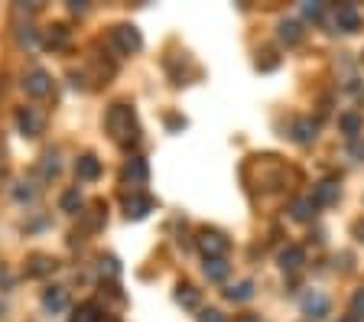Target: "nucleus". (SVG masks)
Listing matches in <instances>:
<instances>
[{
	"label": "nucleus",
	"instance_id": "obj_33",
	"mask_svg": "<svg viewBox=\"0 0 364 322\" xmlns=\"http://www.w3.org/2000/svg\"><path fill=\"white\" fill-rule=\"evenodd\" d=\"M355 237H358V241H364V218H361V221H355Z\"/></svg>",
	"mask_w": 364,
	"mask_h": 322
},
{
	"label": "nucleus",
	"instance_id": "obj_31",
	"mask_svg": "<svg viewBox=\"0 0 364 322\" xmlns=\"http://www.w3.org/2000/svg\"><path fill=\"white\" fill-rule=\"evenodd\" d=\"M198 322H224V316L218 309H205V313L198 316Z\"/></svg>",
	"mask_w": 364,
	"mask_h": 322
},
{
	"label": "nucleus",
	"instance_id": "obj_2",
	"mask_svg": "<svg viewBox=\"0 0 364 322\" xmlns=\"http://www.w3.org/2000/svg\"><path fill=\"white\" fill-rule=\"evenodd\" d=\"M111 46L121 52V56H133V52H140L143 49V36L140 29L131 27V23H117L111 29Z\"/></svg>",
	"mask_w": 364,
	"mask_h": 322
},
{
	"label": "nucleus",
	"instance_id": "obj_25",
	"mask_svg": "<svg viewBox=\"0 0 364 322\" xmlns=\"http://www.w3.org/2000/svg\"><path fill=\"white\" fill-rule=\"evenodd\" d=\"M98 270H101V277H111V280L121 277V264H117V257H114V254L101 257V261H98Z\"/></svg>",
	"mask_w": 364,
	"mask_h": 322
},
{
	"label": "nucleus",
	"instance_id": "obj_11",
	"mask_svg": "<svg viewBox=\"0 0 364 322\" xmlns=\"http://www.w3.org/2000/svg\"><path fill=\"white\" fill-rule=\"evenodd\" d=\"M43 306H46L49 313H66L68 309V290L66 286H49L46 293H43Z\"/></svg>",
	"mask_w": 364,
	"mask_h": 322
},
{
	"label": "nucleus",
	"instance_id": "obj_12",
	"mask_svg": "<svg viewBox=\"0 0 364 322\" xmlns=\"http://www.w3.org/2000/svg\"><path fill=\"white\" fill-rule=\"evenodd\" d=\"M59 267L56 257H49V254H33L27 261V277H49L52 270Z\"/></svg>",
	"mask_w": 364,
	"mask_h": 322
},
{
	"label": "nucleus",
	"instance_id": "obj_35",
	"mask_svg": "<svg viewBox=\"0 0 364 322\" xmlns=\"http://www.w3.org/2000/svg\"><path fill=\"white\" fill-rule=\"evenodd\" d=\"M241 322H267V319H261V316H241Z\"/></svg>",
	"mask_w": 364,
	"mask_h": 322
},
{
	"label": "nucleus",
	"instance_id": "obj_38",
	"mask_svg": "<svg viewBox=\"0 0 364 322\" xmlns=\"http://www.w3.org/2000/svg\"><path fill=\"white\" fill-rule=\"evenodd\" d=\"M101 322H117V319H114V316H101Z\"/></svg>",
	"mask_w": 364,
	"mask_h": 322
},
{
	"label": "nucleus",
	"instance_id": "obj_20",
	"mask_svg": "<svg viewBox=\"0 0 364 322\" xmlns=\"http://www.w3.org/2000/svg\"><path fill=\"white\" fill-rule=\"evenodd\" d=\"M13 199H17V202H36L39 199L36 180H20L17 186H13Z\"/></svg>",
	"mask_w": 364,
	"mask_h": 322
},
{
	"label": "nucleus",
	"instance_id": "obj_15",
	"mask_svg": "<svg viewBox=\"0 0 364 322\" xmlns=\"http://www.w3.org/2000/svg\"><path fill=\"white\" fill-rule=\"evenodd\" d=\"M147 176H150V166H147V160H143V156H133V160L127 163V170H124V180L133 182V186H143V182H147Z\"/></svg>",
	"mask_w": 364,
	"mask_h": 322
},
{
	"label": "nucleus",
	"instance_id": "obj_17",
	"mask_svg": "<svg viewBox=\"0 0 364 322\" xmlns=\"http://www.w3.org/2000/svg\"><path fill=\"white\" fill-rule=\"evenodd\" d=\"M176 303L186 306V309H198V303H202V293H198L192 284H179L176 290Z\"/></svg>",
	"mask_w": 364,
	"mask_h": 322
},
{
	"label": "nucleus",
	"instance_id": "obj_37",
	"mask_svg": "<svg viewBox=\"0 0 364 322\" xmlns=\"http://www.w3.org/2000/svg\"><path fill=\"white\" fill-rule=\"evenodd\" d=\"M3 173H7V163H3V160H0V176H3Z\"/></svg>",
	"mask_w": 364,
	"mask_h": 322
},
{
	"label": "nucleus",
	"instance_id": "obj_8",
	"mask_svg": "<svg viewBox=\"0 0 364 322\" xmlns=\"http://www.w3.org/2000/svg\"><path fill=\"white\" fill-rule=\"evenodd\" d=\"M335 27L342 29V33H355V29H361V13H358L355 3H342V7L335 10Z\"/></svg>",
	"mask_w": 364,
	"mask_h": 322
},
{
	"label": "nucleus",
	"instance_id": "obj_36",
	"mask_svg": "<svg viewBox=\"0 0 364 322\" xmlns=\"http://www.w3.org/2000/svg\"><path fill=\"white\" fill-rule=\"evenodd\" d=\"M342 322H364V319H358V316H345Z\"/></svg>",
	"mask_w": 364,
	"mask_h": 322
},
{
	"label": "nucleus",
	"instance_id": "obj_22",
	"mask_svg": "<svg viewBox=\"0 0 364 322\" xmlns=\"http://www.w3.org/2000/svg\"><path fill=\"white\" fill-rule=\"evenodd\" d=\"M231 274V264H228V261H224V257H215V261H205V277L208 280H224V277Z\"/></svg>",
	"mask_w": 364,
	"mask_h": 322
},
{
	"label": "nucleus",
	"instance_id": "obj_18",
	"mask_svg": "<svg viewBox=\"0 0 364 322\" xmlns=\"http://www.w3.org/2000/svg\"><path fill=\"white\" fill-rule=\"evenodd\" d=\"M68 39H72V33H68V27H62V23H56V27L46 29V46L49 49H66Z\"/></svg>",
	"mask_w": 364,
	"mask_h": 322
},
{
	"label": "nucleus",
	"instance_id": "obj_7",
	"mask_svg": "<svg viewBox=\"0 0 364 322\" xmlns=\"http://www.w3.org/2000/svg\"><path fill=\"white\" fill-rule=\"evenodd\" d=\"M299 303H303V313H306L309 319H326L328 309H332V306H328V296H322L319 290H309Z\"/></svg>",
	"mask_w": 364,
	"mask_h": 322
},
{
	"label": "nucleus",
	"instance_id": "obj_27",
	"mask_svg": "<svg viewBox=\"0 0 364 322\" xmlns=\"http://www.w3.org/2000/svg\"><path fill=\"white\" fill-rule=\"evenodd\" d=\"M78 209H82V192L68 189L66 196H62V212H78Z\"/></svg>",
	"mask_w": 364,
	"mask_h": 322
},
{
	"label": "nucleus",
	"instance_id": "obj_21",
	"mask_svg": "<svg viewBox=\"0 0 364 322\" xmlns=\"http://www.w3.org/2000/svg\"><path fill=\"white\" fill-rule=\"evenodd\" d=\"M224 296H228L231 303H247V300H254V284H251V280H241V284L228 286Z\"/></svg>",
	"mask_w": 364,
	"mask_h": 322
},
{
	"label": "nucleus",
	"instance_id": "obj_32",
	"mask_svg": "<svg viewBox=\"0 0 364 322\" xmlns=\"http://www.w3.org/2000/svg\"><path fill=\"white\" fill-rule=\"evenodd\" d=\"M68 10H72V13H85L88 3H85V0H68Z\"/></svg>",
	"mask_w": 364,
	"mask_h": 322
},
{
	"label": "nucleus",
	"instance_id": "obj_34",
	"mask_svg": "<svg viewBox=\"0 0 364 322\" xmlns=\"http://www.w3.org/2000/svg\"><path fill=\"white\" fill-rule=\"evenodd\" d=\"M351 153H355L358 160H364V143H355V147H351Z\"/></svg>",
	"mask_w": 364,
	"mask_h": 322
},
{
	"label": "nucleus",
	"instance_id": "obj_14",
	"mask_svg": "<svg viewBox=\"0 0 364 322\" xmlns=\"http://www.w3.org/2000/svg\"><path fill=\"white\" fill-rule=\"evenodd\" d=\"M303 264H306V251H303V247H296V244H290L280 254V267L286 270V274H296Z\"/></svg>",
	"mask_w": 364,
	"mask_h": 322
},
{
	"label": "nucleus",
	"instance_id": "obj_30",
	"mask_svg": "<svg viewBox=\"0 0 364 322\" xmlns=\"http://www.w3.org/2000/svg\"><path fill=\"white\" fill-rule=\"evenodd\" d=\"M20 43H23V46H36V29H33V27H20Z\"/></svg>",
	"mask_w": 364,
	"mask_h": 322
},
{
	"label": "nucleus",
	"instance_id": "obj_19",
	"mask_svg": "<svg viewBox=\"0 0 364 322\" xmlns=\"http://www.w3.org/2000/svg\"><path fill=\"white\" fill-rule=\"evenodd\" d=\"M316 202L312 199H293V205H290V215L296 218V221H312L316 218Z\"/></svg>",
	"mask_w": 364,
	"mask_h": 322
},
{
	"label": "nucleus",
	"instance_id": "obj_3",
	"mask_svg": "<svg viewBox=\"0 0 364 322\" xmlns=\"http://www.w3.org/2000/svg\"><path fill=\"white\" fill-rule=\"evenodd\" d=\"M196 244H198V251L205 254V261H215V257H224L231 251L228 235H224V231H215V228H205V231L196 237Z\"/></svg>",
	"mask_w": 364,
	"mask_h": 322
},
{
	"label": "nucleus",
	"instance_id": "obj_6",
	"mask_svg": "<svg viewBox=\"0 0 364 322\" xmlns=\"http://www.w3.org/2000/svg\"><path fill=\"white\" fill-rule=\"evenodd\" d=\"M153 205H156V202L150 199V196L133 192V196H127V199H124V215L131 218V221H140V218H147L150 212H153Z\"/></svg>",
	"mask_w": 364,
	"mask_h": 322
},
{
	"label": "nucleus",
	"instance_id": "obj_26",
	"mask_svg": "<svg viewBox=\"0 0 364 322\" xmlns=\"http://www.w3.org/2000/svg\"><path fill=\"white\" fill-rule=\"evenodd\" d=\"M39 173H43V180H56V176H59V156H56V153H46V156H43Z\"/></svg>",
	"mask_w": 364,
	"mask_h": 322
},
{
	"label": "nucleus",
	"instance_id": "obj_13",
	"mask_svg": "<svg viewBox=\"0 0 364 322\" xmlns=\"http://www.w3.org/2000/svg\"><path fill=\"white\" fill-rule=\"evenodd\" d=\"M280 39L286 43V46H299V43L306 39V29H303L299 20H283L280 23Z\"/></svg>",
	"mask_w": 364,
	"mask_h": 322
},
{
	"label": "nucleus",
	"instance_id": "obj_1",
	"mask_svg": "<svg viewBox=\"0 0 364 322\" xmlns=\"http://www.w3.org/2000/svg\"><path fill=\"white\" fill-rule=\"evenodd\" d=\"M104 127H108V133H111V140L121 143V147L137 143V133H140V127H137V114H133L131 105H111L108 108V114H104Z\"/></svg>",
	"mask_w": 364,
	"mask_h": 322
},
{
	"label": "nucleus",
	"instance_id": "obj_24",
	"mask_svg": "<svg viewBox=\"0 0 364 322\" xmlns=\"http://www.w3.org/2000/svg\"><path fill=\"white\" fill-rule=\"evenodd\" d=\"M338 124H342V131L348 133V137H358V133H361V127H364V117L361 114H342V117H338Z\"/></svg>",
	"mask_w": 364,
	"mask_h": 322
},
{
	"label": "nucleus",
	"instance_id": "obj_28",
	"mask_svg": "<svg viewBox=\"0 0 364 322\" xmlns=\"http://www.w3.org/2000/svg\"><path fill=\"white\" fill-rule=\"evenodd\" d=\"M303 17L312 20V23H319V20L326 17V3H303Z\"/></svg>",
	"mask_w": 364,
	"mask_h": 322
},
{
	"label": "nucleus",
	"instance_id": "obj_4",
	"mask_svg": "<svg viewBox=\"0 0 364 322\" xmlns=\"http://www.w3.org/2000/svg\"><path fill=\"white\" fill-rule=\"evenodd\" d=\"M46 111L36 105H27V108H20L17 111V124H20V133L23 137H39V133L46 131Z\"/></svg>",
	"mask_w": 364,
	"mask_h": 322
},
{
	"label": "nucleus",
	"instance_id": "obj_5",
	"mask_svg": "<svg viewBox=\"0 0 364 322\" xmlns=\"http://www.w3.org/2000/svg\"><path fill=\"white\" fill-rule=\"evenodd\" d=\"M23 92L29 98H49L52 95V78L46 68H27L23 72Z\"/></svg>",
	"mask_w": 364,
	"mask_h": 322
},
{
	"label": "nucleus",
	"instance_id": "obj_23",
	"mask_svg": "<svg viewBox=\"0 0 364 322\" xmlns=\"http://www.w3.org/2000/svg\"><path fill=\"white\" fill-rule=\"evenodd\" d=\"M316 131H319V127L312 121H296V124H293V140H296V143H312V140H316Z\"/></svg>",
	"mask_w": 364,
	"mask_h": 322
},
{
	"label": "nucleus",
	"instance_id": "obj_10",
	"mask_svg": "<svg viewBox=\"0 0 364 322\" xmlns=\"http://www.w3.org/2000/svg\"><path fill=\"white\" fill-rule=\"evenodd\" d=\"M338 196H342V186H338L335 180H322L316 186V192H312V202H316V205H335Z\"/></svg>",
	"mask_w": 364,
	"mask_h": 322
},
{
	"label": "nucleus",
	"instance_id": "obj_16",
	"mask_svg": "<svg viewBox=\"0 0 364 322\" xmlns=\"http://www.w3.org/2000/svg\"><path fill=\"white\" fill-rule=\"evenodd\" d=\"M101 306L98 303H82V306H75L72 316H68V322H101Z\"/></svg>",
	"mask_w": 364,
	"mask_h": 322
},
{
	"label": "nucleus",
	"instance_id": "obj_9",
	"mask_svg": "<svg viewBox=\"0 0 364 322\" xmlns=\"http://www.w3.org/2000/svg\"><path fill=\"white\" fill-rule=\"evenodd\" d=\"M75 176L85 182H94L98 176H101V160L94 156V153H85V156H78L75 160Z\"/></svg>",
	"mask_w": 364,
	"mask_h": 322
},
{
	"label": "nucleus",
	"instance_id": "obj_29",
	"mask_svg": "<svg viewBox=\"0 0 364 322\" xmlns=\"http://www.w3.org/2000/svg\"><path fill=\"white\" fill-rule=\"evenodd\" d=\"M351 316L364 319V290H358V293L351 296Z\"/></svg>",
	"mask_w": 364,
	"mask_h": 322
}]
</instances>
